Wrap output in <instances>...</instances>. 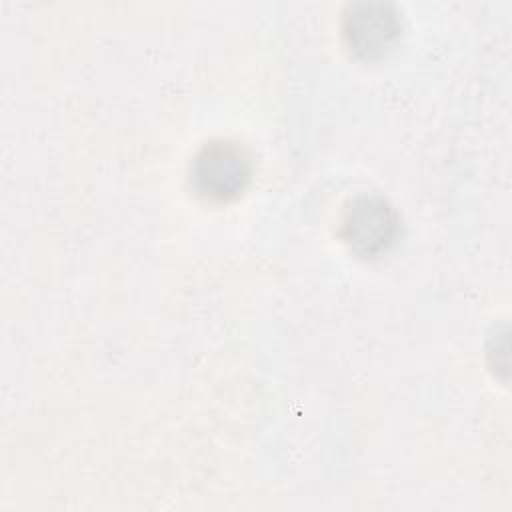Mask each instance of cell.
I'll return each mask as SVG.
<instances>
[{
	"instance_id": "obj_1",
	"label": "cell",
	"mask_w": 512,
	"mask_h": 512,
	"mask_svg": "<svg viewBox=\"0 0 512 512\" xmlns=\"http://www.w3.org/2000/svg\"><path fill=\"white\" fill-rule=\"evenodd\" d=\"M252 176V158L234 140L214 138L206 142L190 164V182L198 196L212 202H228L244 192Z\"/></svg>"
},
{
	"instance_id": "obj_3",
	"label": "cell",
	"mask_w": 512,
	"mask_h": 512,
	"mask_svg": "<svg viewBox=\"0 0 512 512\" xmlns=\"http://www.w3.org/2000/svg\"><path fill=\"white\" fill-rule=\"evenodd\" d=\"M342 30L354 56L378 60L394 48L400 36V18L388 2L362 0L346 6Z\"/></svg>"
},
{
	"instance_id": "obj_2",
	"label": "cell",
	"mask_w": 512,
	"mask_h": 512,
	"mask_svg": "<svg viewBox=\"0 0 512 512\" xmlns=\"http://www.w3.org/2000/svg\"><path fill=\"white\" fill-rule=\"evenodd\" d=\"M400 218L394 206L378 194H360L344 210L340 236L360 258H378L398 238Z\"/></svg>"
}]
</instances>
